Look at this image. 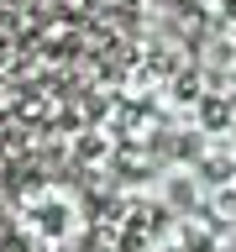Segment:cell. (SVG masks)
<instances>
[{
  "mask_svg": "<svg viewBox=\"0 0 236 252\" xmlns=\"http://www.w3.org/2000/svg\"><path fill=\"white\" fill-rule=\"evenodd\" d=\"M11 226L31 252H79L89 236V200L68 179H37L16 194Z\"/></svg>",
  "mask_w": 236,
  "mask_h": 252,
  "instance_id": "cell-1",
  "label": "cell"
}]
</instances>
